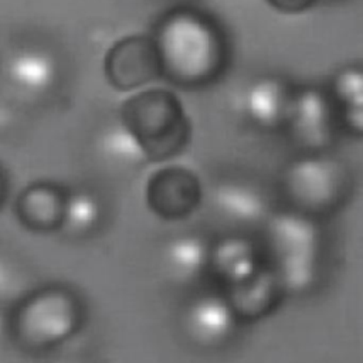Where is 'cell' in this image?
I'll use <instances>...</instances> for the list:
<instances>
[{"instance_id": "cell-17", "label": "cell", "mask_w": 363, "mask_h": 363, "mask_svg": "<svg viewBox=\"0 0 363 363\" xmlns=\"http://www.w3.org/2000/svg\"><path fill=\"white\" fill-rule=\"evenodd\" d=\"M98 150L105 160L123 167L142 164L147 157L140 140L123 122L104 129L98 139Z\"/></svg>"}, {"instance_id": "cell-20", "label": "cell", "mask_w": 363, "mask_h": 363, "mask_svg": "<svg viewBox=\"0 0 363 363\" xmlns=\"http://www.w3.org/2000/svg\"><path fill=\"white\" fill-rule=\"evenodd\" d=\"M268 1L281 11L296 13V11H301V10L306 9L308 6H311V3L313 0H268Z\"/></svg>"}, {"instance_id": "cell-14", "label": "cell", "mask_w": 363, "mask_h": 363, "mask_svg": "<svg viewBox=\"0 0 363 363\" xmlns=\"http://www.w3.org/2000/svg\"><path fill=\"white\" fill-rule=\"evenodd\" d=\"M213 206L227 220L255 224L267 214V201L258 190L240 183H223L213 191Z\"/></svg>"}, {"instance_id": "cell-5", "label": "cell", "mask_w": 363, "mask_h": 363, "mask_svg": "<svg viewBox=\"0 0 363 363\" xmlns=\"http://www.w3.org/2000/svg\"><path fill=\"white\" fill-rule=\"evenodd\" d=\"M284 186L291 201L308 213H325L333 208L345 190V173L340 163L326 157H305L285 173Z\"/></svg>"}, {"instance_id": "cell-7", "label": "cell", "mask_w": 363, "mask_h": 363, "mask_svg": "<svg viewBox=\"0 0 363 363\" xmlns=\"http://www.w3.org/2000/svg\"><path fill=\"white\" fill-rule=\"evenodd\" d=\"M235 315L224 296L206 294L186 311L184 326L193 342L213 347L224 343L234 332Z\"/></svg>"}, {"instance_id": "cell-6", "label": "cell", "mask_w": 363, "mask_h": 363, "mask_svg": "<svg viewBox=\"0 0 363 363\" xmlns=\"http://www.w3.org/2000/svg\"><path fill=\"white\" fill-rule=\"evenodd\" d=\"M160 60L155 41L133 35L118 41L108 52L105 72L111 84L122 91L138 88L155 79L160 72Z\"/></svg>"}, {"instance_id": "cell-15", "label": "cell", "mask_w": 363, "mask_h": 363, "mask_svg": "<svg viewBox=\"0 0 363 363\" xmlns=\"http://www.w3.org/2000/svg\"><path fill=\"white\" fill-rule=\"evenodd\" d=\"M208 248L197 235H180L170 240L163 251L166 272L176 282L196 281L208 265Z\"/></svg>"}, {"instance_id": "cell-18", "label": "cell", "mask_w": 363, "mask_h": 363, "mask_svg": "<svg viewBox=\"0 0 363 363\" xmlns=\"http://www.w3.org/2000/svg\"><path fill=\"white\" fill-rule=\"evenodd\" d=\"M335 94L343 105L345 119L350 129L362 132L363 113H362V95H363V78L359 68L342 69L333 82Z\"/></svg>"}, {"instance_id": "cell-8", "label": "cell", "mask_w": 363, "mask_h": 363, "mask_svg": "<svg viewBox=\"0 0 363 363\" xmlns=\"http://www.w3.org/2000/svg\"><path fill=\"white\" fill-rule=\"evenodd\" d=\"M200 189L194 174L184 169H166L155 174L147 186V201L166 218L189 214L197 204Z\"/></svg>"}, {"instance_id": "cell-1", "label": "cell", "mask_w": 363, "mask_h": 363, "mask_svg": "<svg viewBox=\"0 0 363 363\" xmlns=\"http://www.w3.org/2000/svg\"><path fill=\"white\" fill-rule=\"evenodd\" d=\"M160 68L184 85H199L211 78L223 60V45L214 27L193 11L169 14L155 41Z\"/></svg>"}, {"instance_id": "cell-4", "label": "cell", "mask_w": 363, "mask_h": 363, "mask_svg": "<svg viewBox=\"0 0 363 363\" xmlns=\"http://www.w3.org/2000/svg\"><path fill=\"white\" fill-rule=\"evenodd\" d=\"M123 118L147 157H166L184 142L187 126L183 111L166 91H149L132 98L123 106Z\"/></svg>"}, {"instance_id": "cell-19", "label": "cell", "mask_w": 363, "mask_h": 363, "mask_svg": "<svg viewBox=\"0 0 363 363\" xmlns=\"http://www.w3.org/2000/svg\"><path fill=\"white\" fill-rule=\"evenodd\" d=\"M101 218L98 200L85 191H77L65 197L62 224L71 234H85L91 231Z\"/></svg>"}, {"instance_id": "cell-10", "label": "cell", "mask_w": 363, "mask_h": 363, "mask_svg": "<svg viewBox=\"0 0 363 363\" xmlns=\"http://www.w3.org/2000/svg\"><path fill=\"white\" fill-rule=\"evenodd\" d=\"M282 289L269 268H259L248 279L228 286L227 302L235 318L257 320L267 316L278 303Z\"/></svg>"}, {"instance_id": "cell-3", "label": "cell", "mask_w": 363, "mask_h": 363, "mask_svg": "<svg viewBox=\"0 0 363 363\" xmlns=\"http://www.w3.org/2000/svg\"><path fill=\"white\" fill-rule=\"evenodd\" d=\"M267 244L272 259L269 268L282 292L303 294L318 278L319 233L302 214L281 213L267 227Z\"/></svg>"}, {"instance_id": "cell-21", "label": "cell", "mask_w": 363, "mask_h": 363, "mask_svg": "<svg viewBox=\"0 0 363 363\" xmlns=\"http://www.w3.org/2000/svg\"><path fill=\"white\" fill-rule=\"evenodd\" d=\"M14 282V272L10 269L7 262L0 259V295L4 292L7 294L9 289L13 286Z\"/></svg>"}, {"instance_id": "cell-22", "label": "cell", "mask_w": 363, "mask_h": 363, "mask_svg": "<svg viewBox=\"0 0 363 363\" xmlns=\"http://www.w3.org/2000/svg\"><path fill=\"white\" fill-rule=\"evenodd\" d=\"M4 193H6V189H4V180H3V176L0 174V204L3 203Z\"/></svg>"}, {"instance_id": "cell-16", "label": "cell", "mask_w": 363, "mask_h": 363, "mask_svg": "<svg viewBox=\"0 0 363 363\" xmlns=\"http://www.w3.org/2000/svg\"><path fill=\"white\" fill-rule=\"evenodd\" d=\"M248 116L265 128L277 126L288 109L286 89L277 78H261L251 84L245 95Z\"/></svg>"}, {"instance_id": "cell-2", "label": "cell", "mask_w": 363, "mask_h": 363, "mask_svg": "<svg viewBox=\"0 0 363 363\" xmlns=\"http://www.w3.org/2000/svg\"><path fill=\"white\" fill-rule=\"evenodd\" d=\"M81 322L77 296L64 286L48 285L23 296L11 315L14 339L28 350H47L69 339Z\"/></svg>"}, {"instance_id": "cell-13", "label": "cell", "mask_w": 363, "mask_h": 363, "mask_svg": "<svg viewBox=\"0 0 363 363\" xmlns=\"http://www.w3.org/2000/svg\"><path fill=\"white\" fill-rule=\"evenodd\" d=\"M9 79L23 94H47L57 79V64L51 54L41 50L17 52L7 65Z\"/></svg>"}, {"instance_id": "cell-12", "label": "cell", "mask_w": 363, "mask_h": 363, "mask_svg": "<svg viewBox=\"0 0 363 363\" xmlns=\"http://www.w3.org/2000/svg\"><path fill=\"white\" fill-rule=\"evenodd\" d=\"M208 264L214 275L228 286L252 277L261 267L255 245L242 237H227L208 251Z\"/></svg>"}, {"instance_id": "cell-9", "label": "cell", "mask_w": 363, "mask_h": 363, "mask_svg": "<svg viewBox=\"0 0 363 363\" xmlns=\"http://www.w3.org/2000/svg\"><path fill=\"white\" fill-rule=\"evenodd\" d=\"M291 129L295 139L309 149L326 146L333 133V116L328 98L318 89H303L291 108Z\"/></svg>"}, {"instance_id": "cell-11", "label": "cell", "mask_w": 363, "mask_h": 363, "mask_svg": "<svg viewBox=\"0 0 363 363\" xmlns=\"http://www.w3.org/2000/svg\"><path fill=\"white\" fill-rule=\"evenodd\" d=\"M65 197L62 191L47 183L27 187L16 203L21 224L33 231H52L62 224Z\"/></svg>"}]
</instances>
